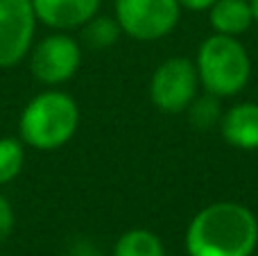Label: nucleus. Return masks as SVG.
<instances>
[{
    "label": "nucleus",
    "mask_w": 258,
    "mask_h": 256,
    "mask_svg": "<svg viewBox=\"0 0 258 256\" xmlns=\"http://www.w3.org/2000/svg\"><path fill=\"white\" fill-rule=\"evenodd\" d=\"M188 256H254L258 218L236 200H218L190 218L183 236Z\"/></svg>",
    "instance_id": "f257e3e1"
},
{
    "label": "nucleus",
    "mask_w": 258,
    "mask_h": 256,
    "mask_svg": "<svg viewBox=\"0 0 258 256\" xmlns=\"http://www.w3.org/2000/svg\"><path fill=\"white\" fill-rule=\"evenodd\" d=\"M80 130V104L61 89H45L23 107L18 139L36 152H54Z\"/></svg>",
    "instance_id": "f03ea898"
},
{
    "label": "nucleus",
    "mask_w": 258,
    "mask_h": 256,
    "mask_svg": "<svg viewBox=\"0 0 258 256\" xmlns=\"http://www.w3.org/2000/svg\"><path fill=\"white\" fill-rule=\"evenodd\" d=\"M200 86L220 100L240 95L251 80V57L238 36L211 34L200 43L195 54Z\"/></svg>",
    "instance_id": "7ed1b4c3"
},
{
    "label": "nucleus",
    "mask_w": 258,
    "mask_h": 256,
    "mask_svg": "<svg viewBox=\"0 0 258 256\" xmlns=\"http://www.w3.org/2000/svg\"><path fill=\"white\" fill-rule=\"evenodd\" d=\"M200 77L195 61L174 54L161 61L150 77V100L161 113H186L190 102L200 95Z\"/></svg>",
    "instance_id": "20e7f679"
},
{
    "label": "nucleus",
    "mask_w": 258,
    "mask_h": 256,
    "mask_svg": "<svg viewBox=\"0 0 258 256\" xmlns=\"http://www.w3.org/2000/svg\"><path fill=\"white\" fill-rule=\"evenodd\" d=\"M181 12L177 0H116L113 16L125 36L152 43L177 30Z\"/></svg>",
    "instance_id": "39448f33"
},
{
    "label": "nucleus",
    "mask_w": 258,
    "mask_h": 256,
    "mask_svg": "<svg viewBox=\"0 0 258 256\" xmlns=\"http://www.w3.org/2000/svg\"><path fill=\"white\" fill-rule=\"evenodd\" d=\"M27 61L36 82L48 89H57L71 82L80 71L82 43L68 32H52L32 45Z\"/></svg>",
    "instance_id": "423d86ee"
},
{
    "label": "nucleus",
    "mask_w": 258,
    "mask_h": 256,
    "mask_svg": "<svg viewBox=\"0 0 258 256\" xmlns=\"http://www.w3.org/2000/svg\"><path fill=\"white\" fill-rule=\"evenodd\" d=\"M36 23L32 0H0V68H12L27 59Z\"/></svg>",
    "instance_id": "0eeeda50"
},
{
    "label": "nucleus",
    "mask_w": 258,
    "mask_h": 256,
    "mask_svg": "<svg viewBox=\"0 0 258 256\" xmlns=\"http://www.w3.org/2000/svg\"><path fill=\"white\" fill-rule=\"evenodd\" d=\"M102 0H32L39 23L54 32L80 30L95 14H100Z\"/></svg>",
    "instance_id": "6e6552de"
},
{
    "label": "nucleus",
    "mask_w": 258,
    "mask_h": 256,
    "mask_svg": "<svg viewBox=\"0 0 258 256\" xmlns=\"http://www.w3.org/2000/svg\"><path fill=\"white\" fill-rule=\"evenodd\" d=\"M220 136L233 150L256 152L258 150V102L242 100L224 109L218 125Z\"/></svg>",
    "instance_id": "1a4fd4ad"
},
{
    "label": "nucleus",
    "mask_w": 258,
    "mask_h": 256,
    "mask_svg": "<svg viewBox=\"0 0 258 256\" xmlns=\"http://www.w3.org/2000/svg\"><path fill=\"white\" fill-rule=\"evenodd\" d=\"M209 23L215 34L240 39L254 25V12L249 0H215L209 7Z\"/></svg>",
    "instance_id": "9d476101"
},
{
    "label": "nucleus",
    "mask_w": 258,
    "mask_h": 256,
    "mask_svg": "<svg viewBox=\"0 0 258 256\" xmlns=\"http://www.w3.org/2000/svg\"><path fill=\"white\" fill-rule=\"evenodd\" d=\"M111 256H165V247L154 231L136 227L120 234L111 249Z\"/></svg>",
    "instance_id": "9b49d317"
},
{
    "label": "nucleus",
    "mask_w": 258,
    "mask_h": 256,
    "mask_svg": "<svg viewBox=\"0 0 258 256\" xmlns=\"http://www.w3.org/2000/svg\"><path fill=\"white\" fill-rule=\"evenodd\" d=\"M82 41L80 43L89 45L91 50H107L118 43L122 36V30L118 25L116 16H104V14H95L89 23L80 27Z\"/></svg>",
    "instance_id": "f8f14e48"
},
{
    "label": "nucleus",
    "mask_w": 258,
    "mask_h": 256,
    "mask_svg": "<svg viewBox=\"0 0 258 256\" xmlns=\"http://www.w3.org/2000/svg\"><path fill=\"white\" fill-rule=\"evenodd\" d=\"M188 120L192 122V127L200 132L213 130V127L220 125L222 120V100L218 95H211L204 91V95H197L190 102V107L186 109Z\"/></svg>",
    "instance_id": "ddd939ff"
},
{
    "label": "nucleus",
    "mask_w": 258,
    "mask_h": 256,
    "mask_svg": "<svg viewBox=\"0 0 258 256\" xmlns=\"http://www.w3.org/2000/svg\"><path fill=\"white\" fill-rule=\"evenodd\" d=\"M25 166V143L16 136L0 139V186L12 184Z\"/></svg>",
    "instance_id": "4468645a"
},
{
    "label": "nucleus",
    "mask_w": 258,
    "mask_h": 256,
    "mask_svg": "<svg viewBox=\"0 0 258 256\" xmlns=\"http://www.w3.org/2000/svg\"><path fill=\"white\" fill-rule=\"evenodd\" d=\"M14 227H16V213L14 207L3 193H0V243L12 236Z\"/></svg>",
    "instance_id": "2eb2a0df"
},
{
    "label": "nucleus",
    "mask_w": 258,
    "mask_h": 256,
    "mask_svg": "<svg viewBox=\"0 0 258 256\" xmlns=\"http://www.w3.org/2000/svg\"><path fill=\"white\" fill-rule=\"evenodd\" d=\"M68 256H100V252L95 249V245L91 243V240H77L71 247Z\"/></svg>",
    "instance_id": "dca6fc26"
},
{
    "label": "nucleus",
    "mask_w": 258,
    "mask_h": 256,
    "mask_svg": "<svg viewBox=\"0 0 258 256\" xmlns=\"http://www.w3.org/2000/svg\"><path fill=\"white\" fill-rule=\"evenodd\" d=\"M177 3L186 12H209V7L215 0H177Z\"/></svg>",
    "instance_id": "f3484780"
},
{
    "label": "nucleus",
    "mask_w": 258,
    "mask_h": 256,
    "mask_svg": "<svg viewBox=\"0 0 258 256\" xmlns=\"http://www.w3.org/2000/svg\"><path fill=\"white\" fill-rule=\"evenodd\" d=\"M251 3V12H254V23H258V0H249Z\"/></svg>",
    "instance_id": "a211bd4d"
}]
</instances>
